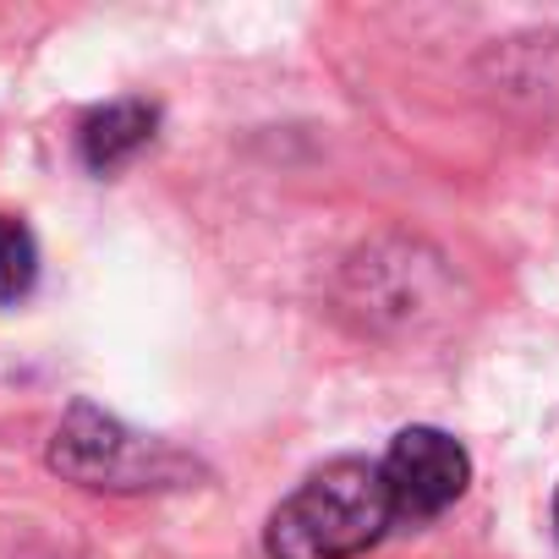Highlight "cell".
Here are the masks:
<instances>
[{
  "instance_id": "cell-1",
  "label": "cell",
  "mask_w": 559,
  "mask_h": 559,
  "mask_svg": "<svg viewBox=\"0 0 559 559\" xmlns=\"http://www.w3.org/2000/svg\"><path fill=\"white\" fill-rule=\"evenodd\" d=\"M390 488L373 461H330L269 515V559H357L390 526Z\"/></svg>"
},
{
  "instance_id": "cell-3",
  "label": "cell",
  "mask_w": 559,
  "mask_h": 559,
  "mask_svg": "<svg viewBox=\"0 0 559 559\" xmlns=\"http://www.w3.org/2000/svg\"><path fill=\"white\" fill-rule=\"evenodd\" d=\"M379 472L390 488V515L406 526H423L466 493L472 461L444 428H406V433H395Z\"/></svg>"
},
{
  "instance_id": "cell-5",
  "label": "cell",
  "mask_w": 559,
  "mask_h": 559,
  "mask_svg": "<svg viewBox=\"0 0 559 559\" xmlns=\"http://www.w3.org/2000/svg\"><path fill=\"white\" fill-rule=\"evenodd\" d=\"M34 280H39V247H34L28 225L12 219V214H0V302L28 297Z\"/></svg>"
},
{
  "instance_id": "cell-6",
  "label": "cell",
  "mask_w": 559,
  "mask_h": 559,
  "mask_svg": "<svg viewBox=\"0 0 559 559\" xmlns=\"http://www.w3.org/2000/svg\"><path fill=\"white\" fill-rule=\"evenodd\" d=\"M554 526H559V499H554Z\"/></svg>"
},
{
  "instance_id": "cell-4",
  "label": "cell",
  "mask_w": 559,
  "mask_h": 559,
  "mask_svg": "<svg viewBox=\"0 0 559 559\" xmlns=\"http://www.w3.org/2000/svg\"><path fill=\"white\" fill-rule=\"evenodd\" d=\"M148 138H154V110L143 99H116L83 121V159H88V170L105 176V170L127 165Z\"/></svg>"
},
{
  "instance_id": "cell-2",
  "label": "cell",
  "mask_w": 559,
  "mask_h": 559,
  "mask_svg": "<svg viewBox=\"0 0 559 559\" xmlns=\"http://www.w3.org/2000/svg\"><path fill=\"white\" fill-rule=\"evenodd\" d=\"M50 466L83 488H105V493H143V488H181L192 483L198 461L181 455L165 439H148L127 423H116L110 412L78 401L56 439H50Z\"/></svg>"
}]
</instances>
